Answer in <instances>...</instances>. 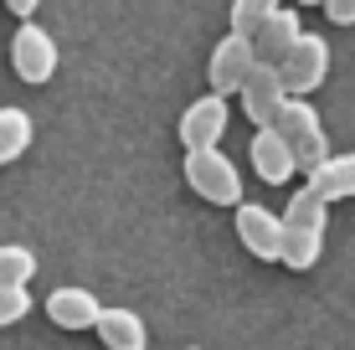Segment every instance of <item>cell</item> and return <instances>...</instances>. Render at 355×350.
I'll list each match as a JSON object with an SVG mask.
<instances>
[{"instance_id":"cell-1","label":"cell","mask_w":355,"mask_h":350,"mask_svg":"<svg viewBox=\"0 0 355 350\" xmlns=\"http://www.w3.org/2000/svg\"><path fill=\"white\" fill-rule=\"evenodd\" d=\"M273 129L284 134V144L293 150V160H299V170H314V165L329 155V139H324V119L320 108H314L309 98H299V93H288L284 108H278Z\"/></svg>"},{"instance_id":"cell-2","label":"cell","mask_w":355,"mask_h":350,"mask_svg":"<svg viewBox=\"0 0 355 350\" xmlns=\"http://www.w3.org/2000/svg\"><path fill=\"white\" fill-rule=\"evenodd\" d=\"M186 186L201 201H211V207H237V201H242V170L216 150V144L186 150Z\"/></svg>"},{"instance_id":"cell-3","label":"cell","mask_w":355,"mask_h":350,"mask_svg":"<svg viewBox=\"0 0 355 350\" xmlns=\"http://www.w3.org/2000/svg\"><path fill=\"white\" fill-rule=\"evenodd\" d=\"M237 243L258 263H284V216L263 201H237Z\"/></svg>"},{"instance_id":"cell-4","label":"cell","mask_w":355,"mask_h":350,"mask_svg":"<svg viewBox=\"0 0 355 350\" xmlns=\"http://www.w3.org/2000/svg\"><path fill=\"white\" fill-rule=\"evenodd\" d=\"M278 72H284V88L288 93L309 98V93L329 78V42H324V36H314V31H304L299 42L288 46V57L278 62Z\"/></svg>"},{"instance_id":"cell-5","label":"cell","mask_w":355,"mask_h":350,"mask_svg":"<svg viewBox=\"0 0 355 350\" xmlns=\"http://www.w3.org/2000/svg\"><path fill=\"white\" fill-rule=\"evenodd\" d=\"M258 67V46H252V36L242 31H227L222 42L211 46V93H242V82H248V72Z\"/></svg>"},{"instance_id":"cell-6","label":"cell","mask_w":355,"mask_h":350,"mask_svg":"<svg viewBox=\"0 0 355 350\" xmlns=\"http://www.w3.org/2000/svg\"><path fill=\"white\" fill-rule=\"evenodd\" d=\"M232 124V108H227V93H201L196 103H186V114H180L175 134L186 150H206V144H222Z\"/></svg>"},{"instance_id":"cell-7","label":"cell","mask_w":355,"mask_h":350,"mask_svg":"<svg viewBox=\"0 0 355 350\" xmlns=\"http://www.w3.org/2000/svg\"><path fill=\"white\" fill-rule=\"evenodd\" d=\"M10 67H16L21 82H52L57 78V42L46 36L36 21H26V26H16V42H10Z\"/></svg>"},{"instance_id":"cell-8","label":"cell","mask_w":355,"mask_h":350,"mask_svg":"<svg viewBox=\"0 0 355 350\" xmlns=\"http://www.w3.org/2000/svg\"><path fill=\"white\" fill-rule=\"evenodd\" d=\"M242 114L252 119V124H273L278 119V108H284V98H288V88H284V72H278V62H263L258 57V67L248 72V82H242Z\"/></svg>"},{"instance_id":"cell-9","label":"cell","mask_w":355,"mask_h":350,"mask_svg":"<svg viewBox=\"0 0 355 350\" xmlns=\"http://www.w3.org/2000/svg\"><path fill=\"white\" fill-rule=\"evenodd\" d=\"M248 155H252V170H258V180H268V186H288V180L299 175V160H293V150L284 144V134H278L273 124H263L258 134H252Z\"/></svg>"},{"instance_id":"cell-10","label":"cell","mask_w":355,"mask_h":350,"mask_svg":"<svg viewBox=\"0 0 355 350\" xmlns=\"http://www.w3.org/2000/svg\"><path fill=\"white\" fill-rule=\"evenodd\" d=\"M98 315H103V304L88 294V288H52L46 294V320L57 324V330H93Z\"/></svg>"},{"instance_id":"cell-11","label":"cell","mask_w":355,"mask_h":350,"mask_svg":"<svg viewBox=\"0 0 355 350\" xmlns=\"http://www.w3.org/2000/svg\"><path fill=\"white\" fill-rule=\"evenodd\" d=\"M98 340H103L108 350H144L150 345V324H144V315H134V309H108L103 304V315H98Z\"/></svg>"},{"instance_id":"cell-12","label":"cell","mask_w":355,"mask_h":350,"mask_svg":"<svg viewBox=\"0 0 355 350\" xmlns=\"http://www.w3.org/2000/svg\"><path fill=\"white\" fill-rule=\"evenodd\" d=\"M299 36H304L299 10H284V6H278L273 16H268L258 31H252V46H258V57H263V62H284V57H288V46L299 42Z\"/></svg>"},{"instance_id":"cell-13","label":"cell","mask_w":355,"mask_h":350,"mask_svg":"<svg viewBox=\"0 0 355 350\" xmlns=\"http://www.w3.org/2000/svg\"><path fill=\"white\" fill-rule=\"evenodd\" d=\"M309 186L335 207V201H350L355 196V150L350 155H324L320 165L309 170Z\"/></svg>"},{"instance_id":"cell-14","label":"cell","mask_w":355,"mask_h":350,"mask_svg":"<svg viewBox=\"0 0 355 350\" xmlns=\"http://www.w3.org/2000/svg\"><path fill=\"white\" fill-rule=\"evenodd\" d=\"M324 232L329 227H304V222H284V268L309 273L324 258Z\"/></svg>"},{"instance_id":"cell-15","label":"cell","mask_w":355,"mask_h":350,"mask_svg":"<svg viewBox=\"0 0 355 350\" xmlns=\"http://www.w3.org/2000/svg\"><path fill=\"white\" fill-rule=\"evenodd\" d=\"M36 139V119L26 108H0V165H16Z\"/></svg>"},{"instance_id":"cell-16","label":"cell","mask_w":355,"mask_h":350,"mask_svg":"<svg viewBox=\"0 0 355 350\" xmlns=\"http://www.w3.org/2000/svg\"><path fill=\"white\" fill-rule=\"evenodd\" d=\"M284 222H304V227H329V201L304 180V191H293L288 207H284Z\"/></svg>"},{"instance_id":"cell-17","label":"cell","mask_w":355,"mask_h":350,"mask_svg":"<svg viewBox=\"0 0 355 350\" xmlns=\"http://www.w3.org/2000/svg\"><path fill=\"white\" fill-rule=\"evenodd\" d=\"M36 273V252L21 243H0V283H31Z\"/></svg>"},{"instance_id":"cell-18","label":"cell","mask_w":355,"mask_h":350,"mask_svg":"<svg viewBox=\"0 0 355 350\" xmlns=\"http://www.w3.org/2000/svg\"><path fill=\"white\" fill-rule=\"evenodd\" d=\"M284 6V0H232V16H227V26L232 31H242V36H252L263 26L268 16H273V10Z\"/></svg>"},{"instance_id":"cell-19","label":"cell","mask_w":355,"mask_h":350,"mask_svg":"<svg viewBox=\"0 0 355 350\" xmlns=\"http://www.w3.org/2000/svg\"><path fill=\"white\" fill-rule=\"evenodd\" d=\"M31 315V288L26 283H0V330L21 324Z\"/></svg>"},{"instance_id":"cell-20","label":"cell","mask_w":355,"mask_h":350,"mask_svg":"<svg viewBox=\"0 0 355 350\" xmlns=\"http://www.w3.org/2000/svg\"><path fill=\"white\" fill-rule=\"evenodd\" d=\"M324 16L335 26H355V0H324Z\"/></svg>"},{"instance_id":"cell-21","label":"cell","mask_w":355,"mask_h":350,"mask_svg":"<svg viewBox=\"0 0 355 350\" xmlns=\"http://www.w3.org/2000/svg\"><path fill=\"white\" fill-rule=\"evenodd\" d=\"M36 6H42V0H6V10H10V16H21V21H31Z\"/></svg>"},{"instance_id":"cell-22","label":"cell","mask_w":355,"mask_h":350,"mask_svg":"<svg viewBox=\"0 0 355 350\" xmlns=\"http://www.w3.org/2000/svg\"><path fill=\"white\" fill-rule=\"evenodd\" d=\"M299 6H324V0H299Z\"/></svg>"},{"instance_id":"cell-23","label":"cell","mask_w":355,"mask_h":350,"mask_svg":"<svg viewBox=\"0 0 355 350\" xmlns=\"http://www.w3.org/2000/svg\"><path fill=\"white\" fill-rule=\"evenodd\" d=\"M191 350H201V345H191Z\"/></svg>"}]
</instances>
